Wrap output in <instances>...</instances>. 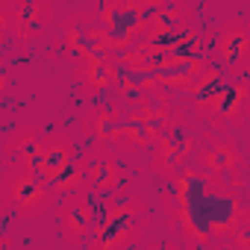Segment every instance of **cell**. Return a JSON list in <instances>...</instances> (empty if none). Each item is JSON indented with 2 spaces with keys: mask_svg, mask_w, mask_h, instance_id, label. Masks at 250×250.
<instances>
[{
  "mask_svg": "<svg viewBox=\"0 0 250 250\" xmlns=\"http://www.w3.org/2000/svg\"><path fill=\"white\" fill-rule=\"evenodd\" d=\"M168 209L180 221L183 232L194 244L206 241H229L244 206L224 180L200 171L197 165L183 168L171 180Z\"/></svg>",
  "mask_w": 250,
  "mask_h": 250,
  "instance_id": "cell-1",
  "label": "cell"
},
{
  "mask_svg": "<svg viewBox=\"0 0 250 250\" xmlns=\"http://www.w3.org/2000/svg\"><path fill=\"white\" fill-rule=\"evenodd\" d=\"M145 203L139 197L106 200L97 209L94 232L88 238V250H127L139 238V227L145 218Z\"/></svg>",
  "mask_w": 250,
  "mask_h": 250,
  "instance_id": "cell-2",
  "label": "cell"
},
{
  "mask_svg": "<svg viewBox=\"0 0 250 250\" xmlns=\"http://www.w3.org/2000/svg\"><path fill=\"white\" fill-rule=\"evenodd\" d=\"M153 9H156V0H109V3L94 6V18L112 36L118 53H124L142 42L153 18Z\"/></svg>",
  "mask_w": 250,
  "mask_h": 250,
  "instance_id": "cell-3",
  "label": "cell"
},
{
  "mask_svg": "<svg viewBox=\"0 0 250 250\" xmlns=\"http://www.w3.org/2000/svg\"><path fill=\"white\" fill-rule=\"evenodd\" d=\"M200 145L203 142H200L197 130L183 115H174L171 124H168V130L159 136V142L150 150V165H153V171L159 177L174 180L183 168H188L186 162H188V156H197Z\"/></svg>",
  "mask_w": 250,
  "mask_h": 250,
  "instance_id": "cell-4",
  "label": "cell"
},
{
  "mask_svg": "<svg viewBox=\"0 0 250 250\" xmlns=\"http://www.w3.org/2000/svg\"><path fill=\"white\" fill-rule=\"evenodd\" d=\"M3 203L18 218H39L53 203V188L36 174V171H18L6 168L3 177Z\"/></svg>",
  "mask_w": 250,
  "mask_h": 250,
  "instance_id": "cell-5",
  "label": "cell"
},
{
  "mask_svg": "<svg viewBox=\"0 0 250 250\" xmlns=\"http://www.w3.org/2000/svg\"><path fill=\"white\" fill-rule=\"evenodd\" d=\"M194 165H197L200 171H206V174L224 180L229 188H241V186H244V156L235 150V145H229V142H224V139L209 136V139L200 145V150H197V156H194Z\"/></svg>",
  "mask_w": 250,
  "mask_h": 250,
  "instance_id": "cell-6",
  "label": "cell"
},
{
  "mask_svg": "<svg viewBox=\"0 0 250 250\" xmlns=\"http://www.w3.org/2000/svg\"><path fill=\"white\" fill-rule=\"evenodd\" d=\"M0 21L15 33V39L27 42V39L42 36L50 27L53 6L44 3V0H6L0 6Z\"/></svg>",
  "mask_w": 250,
  "mask_h": 250,
  "instance_id": "cell-7",
  "label": "cell"
},
{
  "mask_svg": "<svg viewBox=\"0 0 250 250\" xmlns=\"http://www.w3.org/2000/svg\"><path fill=\"white\" fill-rule=\"evenodd\" d=\"M212 65L209 53H165L156 59V77L162 91H186Z\"/></svg>",
  "mask_w": 250,
  "mask_h": 250,
  "instance_id": "cell-8",
  "label": "cell"
},
{
  "mask_svg": "<svg viewBox=\"0 0 250 250\" xmlns=\"http://www.w3.org/2000/svg\"><path fill=\"white\" fill-rule=\"evenodd\" d=\"M215 53L221 56V65L229 74H238L244 65H250V21L247 18H227L215 30Z\"/></svg>",
  "mask_w": 250,
  "mask_h": 250,
  "instance_id": "cell-9",
  "label": "cell"
},
{
  "mask_svg": "<svg viewBox=\"0 0 250 250\" xmlns=\"http://www.w3.org/2000/svg\"><path fill=\"white\" fill-rule=\"evenodd\" d=\"M94 221H97V209L88 200V191H77L68 194L59 206V232L65 244H80L85 238H91L94 232Z\"/></svg>",
  "mask_w": 250,
  "mask_h": 250,
  "instance_id": "cell-10",
  "label": "cell"
},
{
  "mask_svg": "<svg viewBox=\"0 0 250 250\" xmlns=\"http://www.w3.org/2000/svg\"><path fill=\"white\" fill-rule=\"evenodd\" d=\"M83 124H85V133H88L94 142H100V145L112 147L115 153H133V150H130V145H127L124 115L118 112V106L97 103V106H91V109L85 112Z\"/></svg>",
  "mask_w": 250,
  "mask_h": 250,
  "instance_id": "cell-11",
  "label": "cell"
},
{
  "mask_svg": "<svg viewBox=\"0 0 250 250\" xmlns=\"http://www.w3.org/2000/svg\"><path fill=\"white\" fill-rule=\"evenodd\" d=\"M232 80H235V74H229L224 65L212 62V65H209L197 80H194V85L188 88V100H191L194 115H200L203 121H212L215 106H218L221 94L229 88V83H232Z\"/></svg>",
  "mask_w": 250,
  "mask_h": 250,
  "instance_id": "cell-12",
  "label": "cell"
},
{
  "mask_svg": "<svg viewBox=\"0 0 250 250\" xmlns=\"http://www.w3.org/2000/svg\"><path fill=\"white\" fill-rule=\"evenodd\" d=\"M42 145H44V136L39 133L36 124H21V127H15L6 136V142H3V162H6V168L36 171Z\"/></svg>",
  "mask_w": 250,
  "mask_h": 250,
  "instance_id": "cell-13",
  "label": "cell"
},
{
  "mask_svg": "<svg viewBox=\"0 0 250 250\" xmlns=\"http://www.w3.org/2000/svg\"><path fill=\"white\" fill-rule=\"evenodd\" d=\"M74 162H77V147H74L71 136L68 133H50V136H44V145H42V153L36 162V174L47 186H53Z\"/></svg>",
  "mask_w": 250,
  "mask_h": 250,
  "instance_id": "cell-14",
  "label": "cell"
},
{
  "mask_svg": "<svg viewBox=\"0 0 250 250\" xmlns=\"http://www.w3.org/2000/svg\"><path fill=\"white\" fill-rule=\"evenodd\" d=\"M85 165H88V183L83 191H94V194H103V191H112L121 180V165H118V153L100 142H91L88 153H85Z\"/></svg>",
  "mask_w": 250,
  "mask_h": 250,
  "instance_id": "cell-15",
  "label": "cell"
},
{
  "mask_svg": "<svg viewBox=\"0 0 250 250\" xmlns=\"http://www.w3.org/2000/svg\"><path fill=\"white\" fill-rule=\"evenodd\" d=\"M94 24H97V18H91V15H71V18H65V24H62V50H65L68 62L80 65L83 59L91 56Z\"/></svg>",
  "mask_w": 250,
  "mask_h": 250,
  "instance_id": "cell-16",
  "label": "cell"
},
{
  "mask_svg": "<svg viewBox=\"0 0 250 250\" xmlns=\"http://www.w3.org/2000/svg\"><path fill=\"white\" fill-rule=\"evenodd\" d=\"M74 80L85 88V94H103L115 85L118 80V68L115 59H103V56H88L80 65H74Z\"/></svg>",
  "mask_w": 250,
  "mask_h": 250,
  "instance_id": "cell-17",
  "label": "cell"
},
{
  "mask_svg": "<svg viewBox=\"0 0 250 250\" xmlns=\"http://www.w3.org/2000/svg\"><path fill=\"white\" fill-rule=\"evenodd\" d=\"M250 112V100L244 97V91L238 88V83L232 80L229 88L221 94L218 106H215V115H212V124H224V127H241L244 118Z\"/></svg>",
  "mask_w": 250,
  "mask_h": 250,
  "instance_id": "cell-18",
  "label": "cell"
},
{
  "mask_svg": "<svg viewBox=\"0 0 250 250\" xmlns=\"http://www.w3.org/2000/svg\"><path fill=\"white\" fill-rule=\"evenodd\" d=\"M85 183H88V165H85V156L83 159H77L50 188H53V194H77V191H83L85 188Z\"/></svg>",
  "mask_w": 250,
  "mask_h": 250,
  "instance_id": "cell-19",
  "label": "cell"
},
{
  "mask_svg": "<svg viewBox=\"0 0 250 250\" xmlns=\"http://www.w3.org/2000/svg\"><path fill=\"white\" fill-rule=\"evenodd\" d=\"M229 244L235 250H250V206H244V212H241V218L229 235Z\"/></svg>",
  "mask_w": 250,
  "mask_h": 250,
  "instance_id": "cell-20",
  "label": "cell"
},
{
  "mask_svg": "<svg viewBox=\"0 0 250 250\" xmlns=\"http://www.w3.org/2000/svg\"><path fill=\"white\" fill-rule=\"evenodd\" d=\"M235 83H238V88L244 91V97L250 100V65H244V68L235 74Z\"/></svg>",
  "mask_w": 250,
  "mask_h": 250,
  "instance_id": "cell-21",
  "label": "cell"
},
{
  "mask_svg": "<svg viewBox=\"0 0 250 250\" xmlns=\"http://www.w3.org/2000/svg\"><path fill=\"white\" fill-rule=\"evenodd\" d=\"M197 250H235L229 241H206V244H197Z\"/></svg>",
  "mask_w": 250,
  "mask_h": 250,
  "instance_id": "cell-22",
  "label": "cell"
},
{
  "mask_svg": "<svg viewBox=\"0 0 250 250\" xmlns=\"http://www.w3.org/2000/svg\"><path fill=\"white\" fill-rule=\"evenodd\" d=\"M145 250H183V244H177V241H165V244H147Z\"/></svg>",
  "mask_w": 250,
  "mask_h": 250,
  "instance_id": "cell-23",
  "label": "cell"
},
{
  "mask_svg": "<svg viewBox=\"0 0 250 250\" xmlns=\"http://www.w3.org/2000/svg\"><path fill=\"white\" fill-rule=\"evenodd\" d=\"M183 250H197V244H194V241H188V238H186V244H183Z\"/></svg>",
  "mask_w": 250,
  "mask_h": 250,
  "instance_id": "cell-24",
  "label": "cell"
}]
</instances>
